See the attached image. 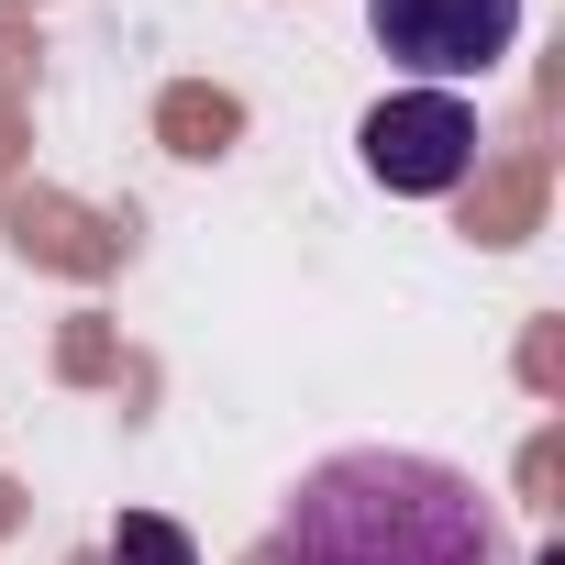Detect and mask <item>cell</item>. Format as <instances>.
<instances>
[{
	"label": "cell",
	"instance_id": "3",
	"mask_svg": "<svg viewBox=\"0 0 565 565\" xmlns=\"http://www.w3.org/2000/svg\"><path fill=\"white\" fill-rule=\"evenodd\" d=\"M366 34L422 89H455V78H488L521 45V0H366Z\"/></svg>",
	"mask_w": 565,
	"mask_h": 565
},
{
	"label": "cell",
	"instance_id": "4",
	"mask_svg": "<svg viewBox=\"0 0 565 565\" xmlns=\"http://www.w3.org/2000/svg\"><path fill=\"white\" fill-rule=\"evenodd\" d=\"M100 565H200V543H189L167 510H122L111 543H100Z\"/></svg>",
	"mask_w": 565,
	"mask_h": 565
},
{
	"label": "cell",
	"instance_id": "2",
	"mask_svg": "<svg viewBox=\"0 0 565 565\" xmlns=\"http://www.w3.org/2000/svg\"><path fill=\"white\" fill-rule=\"evenodd\" d=\"M477 100L466 89H399V100H377L366 122H355V156H366V178L377 189H399V200H444V189H466L477 178Z\"/></svg>",
	"mask_w": 565,
	"mask_h": 565
},
{
	"label": "cell",
	"instance_id": "1",
	"mask_svg": "<svg viewBox=\"0 0 565 565\" xmlns=\"http://www.w3.org/2000/svg\"><path fill=\"white\" fill-rule=\"evenodd\" d=\"M277 565H510V532L466 466L355 444L289 488Z\"/></svg>",
	"mask_w": 565,
	"mask_h": 565
}]
</instances>
